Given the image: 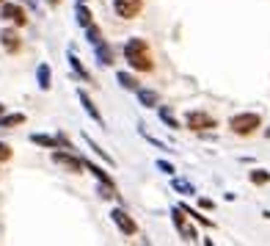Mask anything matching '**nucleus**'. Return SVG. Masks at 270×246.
<instances>
[{
  "instance_id": "obj_19",
  "label": "nucleus",
  "mask_w": 270,
  "mask_h": 246,
  "mask_svg": "<svg viewBox=\"0 0 270 246\" xmlns=\"http://www.w3.org/2000/svg\"><path fill=\"white\" fill-rule=\"evenodd\" d=\"M171 188L180 191V194H196L193 183H187V180H180V177H171Z\"/></svg>"
},
{
  "instance_id": "obj_11",
  "label": "nucleus",
  "mask_w": 270,
  "mask_h": 246,
  "mask_svg": "<svg viewBox=\"0 0 270 246\" xmlns=\"http://www.w3.org/2000/svg\"><path fill=\"white\" fill-rule=\"evenodd\" d=\"M94 56H97L99 67H111L113 64V47L108 42H99L97 47H94Z\"/></svg>"
},
{
  "instance_id": "obj_21",
  "label": "nucleus",
  "mask_w": 270,
  "mask_h": 246,
  "mask_svg": "<svg viewBox=\"0 0 270 246\" xmlns=\"http://www.w3.org/2000/svg\"><path fill=\"white\" fill-rule=\"evenodd\" d=\"M251 183H254V185H268L270 183V172L254 169V172H251Z\"/></svg>"
},
{
  "instance_id": "obj_31",
  "label": "nucleus",
  "mask_w": 270,
  "mask_h": 246,
  "mask_svg": "<svg viewBox=\"0 0 270 246\" xmlns=\"http://www.w3.org/2000/svg\"><path fill=\"white\" fill-rule=\"evenodd\" d=\"M0 3H3V0H0Z\"/></svg>"
},
{
  "instance_id": "obj_12",
  "label": "nucleus",
  "mask_w": 270,
  "mask_h": 246,
  "mask_svg": "<svg viewBox=\"0 0 270 246\" xmlns=\"http://www.w3.org/2000/svg\"><path fill=\"white\" fill-rule=\"evenodd\" d=\"M138 103L144 108H157V92H152V89H138Z\"/></svg>"
},
{
  "instance_id": "obj_29",
  "label": "nucleus",
  "mask_w": 270,
  "mask_h": 246,
  "mask_svg": "<svg viewBox=\"0 0 270 246\" xmlns=\"http://www.w3.org/2000/svg\"><path fill=\"white\" fill-rule=\"evenodd\" d=\"M3 113H6V108H3V105H0V116H3Z\"/></svg>"
},
{
  "instance_id": "obj_25",
  "label": "nucleus",
  "mask_w": 270,
  "mask_h": 246,
  "mask_svg": "<svg viewBox=\"0 0 270 246\" xmlns=\"http://www.w3.org/2000/svg\"><path fill=\"white\" fill-rule=\"evenodd\" d=\"M8 158H11V147L0 141V163H3V161H8Z\"/></svg>"
},
{
  "instance_id": "obj_7",
  "label": "nucleus",
  "mask_w": 270,
  "mask_h": 246,
  "mask_svg": "<svg viewBox=\"0 0 270 246\" xmlns=\"http://www.w3.org/2000/svg\"><path fill=\"white\" fill-rule=\"evenodd\" d=\"M111 218H113V224L124 232V235H135V230H138V227H135V218H130L124 211H121V208L111 211Z\"/></svg>"
},
{
  "instance_id": "obj_27",
  "label": "nucleus",
  "mask_w": 270,
  "mask_h": 246,
  "mask_svg": "<svg viewBox=\"0 0 270 246\" xmlns=\"http://www.w3.org/2000/svg\"><path fill=\"white\" fill-rule=\"evenodd\" d=\"M47 3H50V6H58V3H61V0H47Z\"/></svg>"
},
{
  "instance_id": "obj_13",
  "label": "nucleus",
  "mask_w": 270,
  "mask_h": 246,
  "mask_svg": "<svg viewBox=\"0 0 270 246\" xmlns=\"http://www.w3.org/2000/svg\"><path fill=\"white\" fill-rule=\"evenodd\" d=\"M36 80H39V89L47 92L50 89V80H53V72H50L47 64H39V70H36Z\"/></svg>"
},
{
  "instance_id": "obj_3",
  "label": "nucleus",
  "mask_w": 270,
  "mask_h": 246,
  "mask_svg": "<svg viewBox=\"0 0 270 246\" xmlns=\"http://www.w3.org/2000/svg\"><path fill=\"white\" fill-rule=\"evenodd\" d=\"M53 161H56L58 166H63L66 172H72V175H80V172H83V161H80V158H75L72 152H63L61 147L53 152Z\"/></svg>"
},
{
  "instance_id": "obj_15",
  "label": "nucleus",
  "mask_w": 270,
  "mask_h": 246,
  "mask_svg": "<svg viewBox=\"0 0 270 246\" xmlns=\"http://www.w3.org/2000/svg\"><path fill=\"white\" fill-rule=\"evenodd\" d=\"M25 122V113H3L0 116V130H8V127H17Z\"/></svg>"
},
{
  "instance_id": "obj_17",
  "label": "nucleus",
  "mask_w": 270,
  "mask_h": 246,
  "mask_svg": "<svg viewBox=\"0 0 270 246\" xmlns=\"http://www.w3.org/2000/svg\"><path fill=\"white\" fill-rule=\"evenodd\" d=\"M83 141H86V144H89V147H91V149H94V152H97V155H99V158H102V161H105V163H111V166H113V155H108V152H105V149H102V147H99L97 141H91V136H89V133H83Z\"/></svg>"
},
{
  "instance_id": "obj_5",
  "label": "nucleus",
  "mask_w": 270,
  "mask_h": 246,
  "mask_svg": "<svg viewBox=\"0 0 270 246\" xmlns=\"http://www.w3.org/2000/svg\"><path fill=\"white\" fill-rule=\"evenodd\" d=\"M185 122H187V127H190V130H196V133H201V130H210V127L218 125V122H215L210 113H204V111H190Z\"/></svg>"
},
{
  "instance_id": "obj_1",
  "label": "nucleus",
  "mask_w": 270,
  "mask_h": 246,
  "mask_svg": "<svg viewBox=\"0 0 270 246\" xmlns=\"http://www.w3.org/2000/svg\"><path fill=\"white\" fill-rule=\"evenodd\" d=\"M124 61L130 64L132 70H138V72H152L154 70L149 44H146L144 39H138V36L127 39V44H124Z\"/></svg>"
},
{
  "instance_id": "obj_6",
  "label": "nucleus",
  "mask_w": 270,
  "mask_h": 246,
  "mask_svg": "<svg viewBox=\"0 0 270 246\" xmlns=\"http://www.w3.org/2000/svg\"><path fill=\"white\" fill-rule=\"evenodd\" d=\"M171 218H174V227H177V230L185 235V241H190V244H193V241H199L196 230L185 221V211H182V208H174V211H171Z\"/></svg>"
},
{
  "instance_id": "obj_16",
  "label": "nucleus",
  "mask_w": 270,
  "mask_h": 246,
  "mask_svg": "<svg viewBox=\"0 0 270 246\" xmlns=\"http://www.w3.org/2000/svg\"><path fill=\"white\" fill-rule=\"evenodd\" d=\"M157 116H160V119H163V122H166V127H168V130H180V122L174 119V113L168 111V108L157 105Z\"/></svg>"
},
{
  "instance_id": "obj_23",
  "label": "nucleus",
  "mask_w": 270,
  "mask_h": 246,
  "mask_svg": "<svg viewBox=\"0 0 270 246\" xmlns=\"http://www.w3.org/2000/svg\"><path fill=\"white\" fill-rule=\"evenodd\" d=\"M180 208H182V211H185V216H190V218H196V221H201V224H204V227H215L212 221H210V218H204V216H201V213H196L193 208H187V205H180Z\"/></svg>"
},
{
  "instance_id": "obj_8",
  "label": "nucleus",
  "mask_w": 270,
  "mask_h": 246,
  "mask_svg": "<svg viewBox=\"0 0 270 246\" xmlns=\"http://www.w3.org/2000/svg\"><path fill=\"white\" fill-rule=\"evenodd\" d=\"M0 44H3L6 53H20L22 39H20V34H17L14 28H3V31H0Z\"/></svg>"
},
{
  "instance_id": "obj_30",
  "label": "nucleus",
  "mask_w": 270,
  "mask_h": 246,
  "mask_svg": "<svg viewBox=\"0 0 270 246\" xmlns=\"http://www.w3.org/2000/svg\"><path fill=\"white\" fill-rule=\"evenodd\" d=\"M77 3H86V0H77Z\"/></svg>"
},
{
  "instance_id": "obj_10",
  "label": "nucleus",
  "mask_w": 270,
  "mask_h": 246,
  "mask_svg": "<svg viewBox=\"0 0 270 246\" xmlns=\"http://www.w3.org/2000/svg\"><path fill=\"white\" fill-rule=\"evenodd\" d=\"M77 100H80V105H83V111L89 113V116H91L94 122H97L99 127H102V125H105L102 113H99V108L94 105V103H91V97H89V94H86V92H77Z\"/></svg>"
},
{
  "instance_id": "obj_4",
  "label": "nucleus",
  "mask_w": 270,
  "mask_h": 246,
  "mask_svg": "<svg viewBox=\"0 0 270 246\" xmlns=\"http://www.w3.org/2000/svg\"><path fill=\"white\" fill-rule=\"evenodd\" d=\"M141 8H144V0H113V11H116L121 20H132V17H138Z\"/></svg>"
},
{
  "instance_id": "obj_18",
  "label": "nucleus",
  "mask_w": 270,
  "mask_h": 246,
  "mask_svg": "<svg viewBox=\"0 0 270 246\" xmlns=\"http://www.w3.org/2000/svg\"><path fill=\"white\" fill-rule=\"evenodd\" d=\"M119 83L124 86L127 92H138L141 86H138V80H135V77L130 75V72H119Z\"/></svg>"
},
{
  "instance_id": "obj_26",
  "label": "nucleus",
  "mask_w": 270,
  "mask_h": 246,
  "mask_svg": "<svg viewBox=\"0 0 270 246\" xmlns=\"http://www.w3.org/2000/svg\"><path fill=\"white\" fill-rule=\"evenodd\" d=\"M25 3H28L30 8H36V0H25Z\"/></svg>"
},
{
  "instance_id": "obj_2",
  "label": "nucleus",
  "mask_w": 270,
  "mask_h": 246,
  "mask_svg": "<svg viewBox=\"0 0 270 246\" xmlns=\"http://www.w3.org/2000/svg\"><path fill=\"white\" fill-rule=\"evenodd\" d=\"M259 125H262L259 113H237V116L229 119V130L235 136H251Z\"/></svg>"
},
{
  "instance_id": "obj_28",
  "label": "nucleus",
  "mask_w": 270,
  "mask_h": 246,
  "mask_svg": "<svg viewBox=\"0 0 270 246\" xmlns=\"http://www.w3.org/2000/svg\"><path fill=\"white\" fill-rule=\"evenodd\" d=\"M265 139H270V127H268V130H265Z\"/></svg>"
},
{
  "instance_id": "obj_14",
  "label": "nucleus",
  "mask_w": 270,
  "mask_h": 246,
  "mask_svg": "<svg viewBox=\"0 0 270 246\" xmlns=\"http://www.w3.org/2000/svg\"><path fill=\"white\" fill-rule=\"evenodd\" d=\"M75 17H77V22H80V28H89L91 22H94V17H91V8L86 6V3H77Z\"/></svg>"
},
{
  "instance_id": "obj_24",
  "label": "nucleus",
  "mask_w": 270,
  "mask_h": 246,
  "mask_svg": "<svg viewBox=\"0 0 270 246\" xmlns=\"http://www.w3.org/2000/svg\"><path fill=\"white\" fill-rule=\"evenodd\" d=\"M157 169H160V172H166L168 177H174V172H177V169H174V166H171L168 161H157Z\"/></svg>"
},
{
  "instance_id": "obj_9",
  "label": "nucleus",
  "mask_w": 270,
  "mask_h": 246,
  "mask_svg": "<svg viewBox=\"0 0 270 246\" xmlns=\"http://www.w3.org/2000/svg\"><path fill=\"white\" fill-rule=\"evenodd\" d=\"M0 17L8 22H14V25H25V11H22L20 6H14V3H3V8H0Z\"/></svg>"
},
{
  "instance_id": "obj_22",
  "label": "nucleus",
  "mask_w": 270,
  "mask_h": 246,
  "mask_svg": "<svg viewBox=\"0 0 270 246\" xmlns=\"http://www.w3.org/2000/svg\"><path fill=\"white\" fill-rule=\"evenodd\" d=\"M69 64H72V70H75V72H77V75L83 77V80H89V72H86V70H83V64H80V58H77V56H75V50H72V53H69Z\"/></svg>"
},
{
  "instance_id": "obj_20",
  "label": "nucleus",
  "mask_w": 270,
  "mask_h": 246,
  "mask_svg": "<svg viewBox=\"0 0 270 246\" xmlns=\"http://www.w3.org/2000/svg\"><path fill=\"white\" fill-rule=\"evenodd\" d=\"M86 36H89V44H91V47H97L99 42H105V39H102V31H99L94 22H91L89 28H86Z\"/></svg>"
}]
</instances>
